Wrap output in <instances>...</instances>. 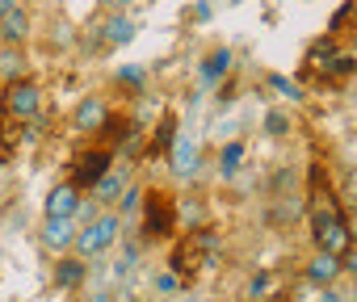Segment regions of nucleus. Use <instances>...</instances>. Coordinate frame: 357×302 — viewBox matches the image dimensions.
<instances>
[{"label": "nucleus", "mask_w": 357, "mask_h": 302, "mask_svg": "<svg viewBox=\"0 0 357 302\" xmlns=\"http://www.w3.org/2000/svg\"><path fill=\"white\" fill-rule=\"evenodd\" d=\"M26 76V55L22 47H9V42H0V84H13Z\"/></svg>", "instance_id": "dca6fc26"}, {"label": "nucleus", "mask_w": 357, "mask_h": 302, "mask_svg": "<svg viewBox=\"0 0 357 302\" xmlns=\"http://www.w3.org/2000/svg\"><path fill=\"white\" fill-rule=\"evenodd\" d=\"M349 235H353V244H357V214L349 218Z\"/></svg>", "instance_id": "2f4dec72"}, {"label": "nucleus", "mask_w": 357, "mask_h": 302, "mask_svg": "<svg viewBox=\"0 0 357 302\" xmlns=\"http://www.w3.org/2000/svg\"><path fill=\"white\" fill-rule=\"evenodd\" d=\"M34 34V17L26 5H13L5 17H0V42H9V47H26Z\"/></svg>", "instance_id": "9d476101"}, {"label": "nucleus", "mask_w": 357, "mask_h": 302, "mask_svg": "<svg viewBox=\"0 0 357 302\" xmlns=\"http://www.w3.org/2000/svg\"><path fill=\"white\" fill-rule=\"evenodd\" d=\"M114 168V151L109 147H97V151H84V156L76 160V168H72V185L80 189V193H89L105 173Z\"/></svg>", "instance_id": "20e7f679"}, {"label": "nucleus", "mask_w": 357, "mask_h": 302, "mask_svg": "<svg viewBox=\"0 0 357 302\" xmlns=\"http://www.w3.org/2000/svg\"><path fill=\"white\" fill-rule=\"evenodd\" d=\"M143 202V185H126L118 198V214H135V206Z\"/></svg>", "instance_id": "5701e85b"}, {"label": "nucleus", "mask_w": 357, "mask_h": 302, "mask_svg": "<svg viewBox=\"0 0 357 302\" xmlns=\"http://www.w3.org/2000/svg\"><path fill=\"white\" fill-rule=\"evenodd\" d=\"M43 101H47V93H43V84L30 80V76L5 84V93H0V109H5L13 122H34V118L43 113Z\"/></svg>", "instance_id": "7ed1b4c3"}, {"label": "nucleus", "mask_w": 357, "mask_h": 302, "mask_svg": "<svg viewBox=\"0 0 357 302\" xmlns=\"http://www.w3.org/2000/svg\"><path fill=\"white\" fill-rule=\"evenodd\" d=\"M344 273V264H340V256H332V252H319L315 248V256L307 260V281L315 285V289H332V281Z\"/></svg>", "instance_id": "9b49d317"}, {"label": "nucleus", "mask_w": 357, "mask_h": 302, "mask_svg": "<svg viewBox=\"0 0 357 302\" xmlns=\"http://www.w3.org/2000/svg\"><path fill=\"white\" fill-rule=\"evenodd\" d=\"M51 281H55V289H80V285L89 281V260H84V256H76V252L55 256Z\"/></svg>", "instance_id": "1a4fd4ad"}, {"label": "nucleus", "mask_w": 357, "mask_h": 302, "mask_svg": "<svg viewBox=\"0 0 357 302\" xmlns=\"http://www.w3.org/2000/svg\"><path fill=\"white\" fill-rule=\"evenodd\" d=\"M286 130H290L286 109H269V113H265V134H273V138H278V134H286Z\"/></svg>", "instance_id": "4be33fe9"}, {"label": "nucleus", "mask_w": 357, "mask_h": 302, "mask_svg": "<svg viewBox=\"0 0 357 302\" xmlns=\"http://www.w3.org/2000/svg\"><path fill=\"white\" fill-rule=\"evenodd\" d=\"M168 156H172V173H176V177H185V181H190V177L198 173V147H194V138L181 134V138L172 143Z\"/></svg>", "instance_id": "2eb2a0df"}, {"label": "nucleus", "mask_w": 357, "mask_h": 302, "mask_svg": "<svg viewBox=\"0 0 357 302\" xmlns=\"http://www.w3.org/2000/svg\"><path fill=\"white\" fill-rule=\"evenodd\" d=\"M244 151H248V147H244L240 138H236V143H227V147L219 151V173H223V177H231V173L240 168V160H244Z\"/></svg>", "instance_id": "6ab92c4d"}, {"label": "nucleus", "mask_w": 357, "mask_h": 302, "mask_svg": "<svg viewBox=\"0 0 357 302\" xmlns=\"http://www.w3.org/2000/svg\"><path fill=\"white\" fill-rule=\"evenodd\" d=\"M89 302H114V298H109V294H93Z\"/></svg>", "instance_id": "473e14b6"}, {"label": "nucleus", "mask_w": 357, "mask_h": 302, "mask_svg": "<svg viewBox=\"0 0 357 302\" xmlns=\"http://www.w3.org/2000/svg\"><path fill=\"white\" fill-rule=\"evenodd\" d=\"M76 218H43V231H38V244L51 252V256H63V252H72V244H76Z\"/></svg>", "instance_id": "6e6552de"}, {"label": "nucleus", "mask_w": 357, "mask_h": 302, "mask_svg": "<svg viewBox=\"0 0 357 302\" xmlns=\"http://www.w3.org/2000/svg\"><path fill=\"white\" fill-rule=\"evenodd\" d=\"M80 202H84V193H80L72 181H59V185H51L47 198H43V218H76Z\"/></svg>", "instance_id": "423d86ee"}, {"label": "nucleus", "mask_w": 357, "mask_h": 302, "mask_svg": "<svg viewBox=\"0 0 357 302\" xmlns=\"http://www.w3.org/2000/svg\"><path fill=\"white\" fill-rule=\"evenodd\" d=\"M227 67H231V51L206 55V63H202V84H219V80L227 76Z\"/></svg>", "instance_id": "f3484780"}, {"label": "nucleus", "mask_w": 357, "mask_h": 302, "mask_svg": "<svg viewBox=\"0 0 357 302\" xmlns=\"http://www.w3.org/2000/svg\"><path fill=\"white\" fill-rule=\"evenodd\" d=\"M340 264H344V273H353V277H357V244H349V252L340 256Z\"/></svg>", "instance_id": "cd10ccee"}, {"label": "nucleus", "mask_w": 357, "mask_h": 302, "mask_svg": "<svg viewBox=\"0 0 357 302\" xmlns=\"http://www.w3.org/2000/svg\"><path fill=\"white\" fill-rule=\"evenodd\" d=\"M105 9H122V5H130V0H101Z\"/></svg>", "instance_id": "c756f323"}, {"label": "nucleus", "mask_w": 357, "mask_h": 302, "mask_svg": "<svg viewBox=\"0 0 357 302\" xmlns=\"http://www.w3.org/2000/svg\"><path fill=\"white\" fill-rule=\"evenodd\" d=\"M114 84L130 88V93H143V88H147V67H139V63H126V67H118V72H114Z\"/></svg>", "instance_id": "a211bd4d"}, {"label": "nucleus", "mask_w": 357, "mask_h": 302, "mask_svg": "<svg viewBox=\"0 0 357 302\" xmlns=\"http://www.w3.org/2000/svg\"><path fill=\"white\" fill-rule=\"evenodd\" d=\"M336 55V47H332V38H319L315 47H311V63H328Z\"/></svg>", "instance_id": "a878e982"}, {"label": "nucleus", "mask_w": 357, "mask_h": 302, "mask_svg": "<svg viewBox=\"0 0 357 302\" xmlns=\"http://www.w3.org/2000/svg\"><path fill=\"white\" fill-rule=\"evenodd\" d=\"M13 5H17V0H0V17H5V13H9Z\"/></svg>", "instance_id": "7c9ffc66"}, {"label": "nucleus", "mask_w": 357, "mask_h": 302, "mask_svg": "<svg viewBox=\"0 0 357 302\" xmlns=\"http://www.w3.org/2000/svg\"><path fill=\"white\" fill-rule=\"evenodd\" d=\"M122 189H126V177L109 168V173H105V177H101V181H97V185L89 189V198H93V202H97L101 210H109V206H118V198H122Z\"/></svg>", "instance_id": "4468645a"}, {"label": "nucleus", "mask_w": 357, "mask_h": 302, "mask_svg": "<svg viewBox=\"0 0 357 302\" xmlns=\"http://www.w3.org/2000/svg\"><path fill=\"white\" fill-rule=\"evenodd\" d=\"M172 227H176V206L164 198V193H147V210H143V235L147 239H164V235H172Z\"/></svg>", "instance_id": "39448f33"}, {"label": "nucleus", "mask_w": 357, "mask_h": 302, "mask_svg": "<svg viewBox=\"0 0 357 302\" xmlns=\"http://www.w3.org/2000/svg\"><path fill=\"white\" fill-rule=\"evenodd\" d=\"M211 17V0H198V5H194V22H206Z\"/></svg>", "instance_id": "c85d7f7f"}, {"label": "nucleus", "mask_w": 357, "mask_h": 302, "mask_svg": "<svg viewBox=\"0 0 357 302\" xmlns=\"http://www.w3.org/2000/svg\"><path fill=\"white\" fill-rule=\"evenodd\" d=\"M0 164H5V156H0Z\"/></svg>", "instance_id": "72a5a7b5"}, {"label": "nucleus", "mask_w": 357, "mask_h": 302, "mask_svg": "<svg viewBox=\"0 0 357 302\" xmlns=\"http://www.w3.org/2000/svg\"><path fill=\"white\" fill-rule=\"evenodd\" d=\"M311 185H315V193H319V202H311V214H307L311 244H315L319 252L344 256L349 244H353V235H349V218L340 214V206H336V198H332V189H328V181H324L319 168H311Z\"/></svg>", "instance_id": "f257e3e1"}, {"label": "nucleus", "mask_w": 357, "mask_h": 302, "mask_svg": "<svg viewBox=\"0 0 357 302\" xmlns=\"http://www.w3.org/2000/svg\"><path fill=\"white\" fill-rule=\"evenodd\" d=\"M135 34H139V26H135L126 13L105 17V26H101V42H105V47H130V42H135Z\"/></svg>", "instance_id": "f8f14e48"}, {"label": "nucleus", "mask_w": 357, "mask_h": 302, "mask_svg": "<svg viewBox=\"0 0 357 302\" xmlns=\"http://www.w3.org/2000/svg\"><path fill=\"white\" fill-rule=\"evenodd\" d=\"M176 122H181L176 113H164V118H160L155 134L147 138V156H151V160H160V156H168V151H172V143H176Z\"/></svg>", "instance_id": "ddd939ff"}, {"label": "nucleus", "mask_w": 357, "mask_h": 302, "mask_svg": "<svg viewBox=\"0 0 357 302\" xmlns=\"http://www.w3.org/2000/svg\"><path fill=\"white\" fill-rule=\"evenodd\" d=\"M273 294V273H257L248 281V298H269Z\"/></svg>", "instance_id": "b1692460"}, {"label": "nucleus", "mask_w": 357, "mask_h": 302, "mask_svg": "<svg viewBox=\"0 0 357 302\" xmlns=\"http://www.w3.org/2000/svg\"><path fill=\"white\" fill-rule=\"evenodd\" d=\"M269 84H273V93H282V97H290V101H303V93H298L286 76H269Z\"/></svg>", "instance_id": "bb28decb"}, {"label": "nucleus", "mask_w": 357, "mask_h": 302, "mask_svg": "<svg viewBox=\"0 0 357 302\" xmlns=\"http://www.w3.org/2000/svg\"><path fill=\"white\" fill-rule=\"evenodd\" d=\"M97 214H101V206H97V202H93V198L84 193V202H80V210H76V227H84V223H93Z\"/></svg>", "instance_id": "393cba45"}, {"label": "nucleus", "mask_w": 357, "mask_h": 302, "mask_svg": "<svg viewBox=\"0 0 357 302\" xmlns=\"http://www.w3.org/2000/svg\"><path fill=\"white\" fill-rule=\"evenodd\" d=\"M181 289H185V285H181V277H176L172 269L155 277V294H160V298H172V294H181Z\"/></svg>", "instance_id": "412c9836"}, {"label": "nucleus", "mask_w": 357, "mask_h": 302, "mask_svg": "<svg viewBox=\"0 0 357 302\" xmlns=\"http://www.w3.org/2000/svg\"><path fill=\"white\" fill-rule=\"evenodd\" d=\"M118 239H122V214H118V206H109V210H101L93 223H84V227L76 231L72 252L84 256V260H97V256H105Z\"/></svg>", "instance_id": "f03ea898"}, {"label": "nucleus", "mask_w": 357, "mask_h": 302, "mask_svg": "<svg viewBox=\"0 0 357 302\" xmlns=\"http://www.w3.org/2000/svg\"><path fill=\"white\" fill-rule=\"evenodd\" d=\"M109 122V101L105 97H84L72 113V130L76 134H101Z\"/></svg>", "instance_id": "0eeeda50"}, {"label": "nucleus", "mask_w": 357, "mask_h": 302, "mask_svg": "<svg viewBox=\"0 0 357 302\" xmlns=\"http://www.w3.org/2000/svg\"><path fill=\"white\" fill-rule=\"evenodd\" d=\"M353 72H357L353 55H332V59L324 63V76H328V80H336V76H353Z\"/></svg>", "instance_id": "aec40b11"}]
</instances>
